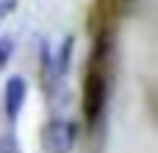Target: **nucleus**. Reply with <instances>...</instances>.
<instances>
[{"label": "nucleus", "mask_w": 158, "mask_h": 153, "mask_svg": "<svg viewBox=\"0 0 158 153\" xmlns=\"http://www.w3.org/2000/svg\"><path fill=\"white\" fill-rule=\"evenodd\" d=\"M106 78L100 72H89L86 81H83V114L89 123H97L103 109H106Z\"/></svg>", "instance_id": "f257e3e1"}, {"label": "nucleus", "mask_w": 158, "mask_h": 153, "mask_svg": "<svg viewBox=\"0 0 158 153\" xmlns=\"http://www.w3.org/2000/svg\"><path fill=\"white\" fill-rule=\"evenodd\" d=\"M42 145H44V153H69L75 145V125L67 120L47 123L42 134Z\"/></svg>", "instance_id": "f03ea898"}, {"label": "nucleus", "mask_w": 158, "mask_h": 153, "mask_svg": "<svg viewBox=\"0 0 158 153\" xmlns=\"http://www.w3.org/2000/svg\"><path fill=\"white\" fill-rule=\"evenodd\" d=\"M25 95H28L25 81L19 75H11L6 84V114H8V120H17L19 109L25 106Z\"/></svg>", "instance_id": "7ed1b4c3"}, {"label": "nucleus", "mask_w": 158, "mask_h": 153, "mask_svg": "<svg viewBox=\"0 0 158 153\" xmlns=\"http://www.w3.org/2000/svg\"><path fill=\"white\" fill-rule=\"evenodd\" d=\"M72 45H75V39L69 36V39H64V45H61V53H58V72L64 75L67 70H69V56H72Z\"/></svg>", "instance_id": "20e7f679"}, {"label": "nucleus", "mask_w": 158, "mask_h": 153, "mask_svg": "<svg viewBox=\"0 0 158 153\" xmlns=\"http://www.w3.org/2000/svg\"><path fill=\"white\" fill-rule=\"evenodd\" d=\"M0 153H19V145H17V139L11 134L0 137Z\"/></svg>", "instance_id": "39448f33"}, {"label": "nucleus", "mask_w": 158, "mask_h": 153, "mask_svg": "<svg viewBox=\"0 0 158 153\" xmlns=\"http://www.w3.org/2000/svg\"><path fill=\"white\" fill-rule=\"evenodd\" d=\"M8 53H11V39H6V42L0 45V67L8 61Z\"/></svg>", "instance_id": "423d86ee"}]
</instances>
